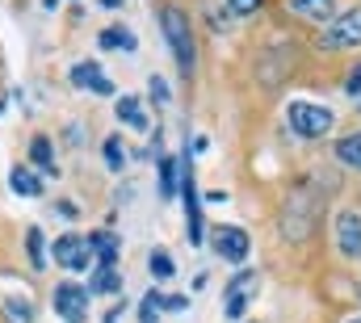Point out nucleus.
Instances as JSON below:
<instances>
[{
	"mask_svg": "<svg viewBox=\"0 0 361 323\" xmlns=\"http://www.w3.org/2000/svg\"><path fill=\"white\" fill-rule=\"evenodd\" d=\"M160 25H164V38H169L173 55H177L180 72L189 76V72H193V34H189V17L180 13L177 4H164V8H160Z\"/></svg>",
	"mask_w": 361,
	"mask_h": 323,
	"instance_id": "obj_1",
	"label": "nucleus"
},
{
	"mask_svg": "<svg viewBox=\"0 0 361 323\" xmlns=\"http://www.w3.org/2000/svg\"><path fill=\"white\" fill-rule=\"evenodd\" d=\"M290 126H294L302 139H324V135L332 130V114L319 109V105H311V101H294V105H290Z\"/></svg>",
	"mask_w": 361,
	"mask_h": 323,
	"instance_id": "obj_2",
	"label": "nucleus"
},
{
	"mask_svg": "<svg viewBox=\"0 0 361 323\" xmlns=\"http://www.w3.org/2000/svg\"><path fill=\"white\" fill-rule=\"evenodd\" d=\"M319 47L324 51H345V47H361V8H349V13H341L328 30H324V38H319Z\"/></svg>",
	"mask_w": 361,
	"mask_h": 323,
	"instance_id": "obj_3",
	"label": "nucleus"
},
{
	"mask_svg": "<svg viewBox=\"0 0 361 323\" xmlns=\"http://www.w3.org/2000/svg\"><path fill=\"white\" fill-rule=\"evenodd\" d=\"M55 311H59V319H68V323H85V315H89V290L72 286V281L55 286Z\"/></svg>",
	"mask_w": 361,
	"mask_h": 323,
	"instance_id": "obj_4",
	"label": "nucleus"
},
{
	"mask_svg": "<svg viewBox=\"0 0 361 323\" xmlns=\"http://www.w3.org/2000/svg\"><path fill=\"white\" fill-rule=\"evenodd\" d=\"M89 240H80V236H59L55 240V260L63 264V269H89Z\"/></svg>",
	"mask_w": 361,
	"mask_h": 323,
	"instance_id": "obj_5",
	"label": "nucleus"
},
{
	"mask_svg": "<svg viewBox=\"0 0 361 323\" xmlns=\"http://www.w3.org/2000/svg\"><path fill=\"white\" fill-rule=\"evenodd\" d=\"M336 243H341L345 256H361V219L353 210H345V214L336 219Z\"/></svg>",
	"mask_w": 361,
	"mask_h": 323,
	"instance_id": "obj_6",
	"label": "nucleus"
},
{
	"mask_svg": "<svg viewBox=\"0 0 361 323\" xmlns=\"http://www.w3.org/2000/svg\"><path fill=\"white\" fill-rule=\"evenodd\" d=\"M214 248H219V256H227V260H244V256H248V236H244L240 227H219V231H214Z\"/></svg>",
	"mask_w": 361,
	"mask_h": 323,
	"instance_id": "obj_7",
	"label": "nucleus"
},
{
	"mask_svg": "<svg viewBox=\"0 0 361 323\" xmlns=\"http://www.w3.org/2000/svg\"><path fill=\"white\" fill-rule=\"evenodd\" d=\"M72 84H76V88H92V92H101V97L114 92V84L101 76L97 63H76V68H72Z\"/></svg>",
	"mask_w": 361,
	"mask_h": 323,
	"instance_id": "obj_8",
	"label": "nucleus"
},
{
	"mask_svg": "<svg viewBox=\"0 0 361 323\" xmlns=\"http://www.w3.org/2000/svg\"><path fill=\"white\" fill-rule=\"evenodd\" d=\"M8 185H13V193H21V197H38V193H42V181H38L30 168H13Z\"/></svg>",
	"mask_w": 361,
	"mask_h": 323,
	"instance_id": "obj_9",
	"label": "nucleus"
},
{
	"mask_svg": "<svg viewBox=\"0 0 361 323\" xmlns=\"http://www.w3.org/2000/svg\"><path fill=\"white\" fill-rule=\"evenodd\" d=\"M89 252L101 256V269H114V256H118V240L109 236V231H97L89 240Z\"/></svg>",
	"mask_w": 361,
	"mask_h": 323,
	"instance_id": "obj_10",
	"label": "nucleus"
},
{
	"mask_svg": "<svg viewBox=\"0 0 361 323\" xmlns=\"http://www.w3.org/2000/svg\"><path fill=\"white\" fill-rule=\"evenodd\" d=\"M118 118H122L126 126H135V130H147V118H143V105H139L135 97H122V101H118Z\"/></svg>",
	"mask_w": 361,
	"mask_h": 323,
	"instance_id": "obj_11",
	"label": "nucleus"
},
{
	"mask_svg": "<svg viewBox=\"0 0 361 323\" xmlns=\"http://www.w3.org/2000/svg\"><path fill=\"white\" fill-rule=\"evenodd\" d=\"M290 8L311 17V21H328L332 17V0H290Z\"/></svg>",
	"mask_w": 361,
	"mask_h": 323,
	"instance_id": "obj_12",
	"label": "nucleus"
},
{
	"mask_svg": "<svg viewBox=\"0 0 361 323\" xmlns=\"http://www.w3.org/2000/svg\"><path fill=\"white\" fill-rule=\"evenodd\" d=\"M30 160L38 164V168H47V172H55V147H51V139L38 135V139L30 143Z\"/></svg>",
	"mask_w": 361,
	"mask_h": 323,
	"instance_id": "obj_13",
	"label": "nucleus"
},
{
	"mask_svg": "<svg viewBox=\"0 0 361 323\" xmlns=\"http://www.w3.org/2000/svg\"><path fill=\"white\" fill-rule=\"evenodd\" d=\"M101 47H105V51H118V47H122V51H135L139 42H135L130 30H101Z\"/></svg>",
	"mask_w": 361,
	"mask_h": 323,
	"instance_id": "obj_14",
	"label": "nucleus"
},
{
	"mask_svg": "<svg viewBox=\"0 0 361 323\" xmlns=\"http://www.w3.org/2000/svg\"><path fill=\"white\" fill-rule=\"evenodd\" d=\"M97 290V294H118L122 290V277L114 273V269H97V277H92V286H89V294Z\"/></svg>",
	"mask_w": 361,
	"mask_h": 323,
	"instance_id": "obj_15",
	"label": "nucleus"
},
{
	"mask_svg": "<svg viewBox=\"0 0 361 323\" xmlns=\"http://www.w3.org/2000/svg\"><path fill=\"white\" fill-rule=\"evenodd\" d=\"M336 156L349 164V168H361V135H349V139H341V143H336Z\"/></svg>",
	"mask_w": 361,
	"mask_h": 323,
	"instance_id": "obj_16",
	"label": "nucleus"
},
{
	"mask_svg": "<svg viewBox=\"0 0 361 323\" xmlns=\"http://www.w3.org/2000/svg\"><path fill=\"white\" fill-rule=\"evenodd\" d=\"M34 319V307L25 298H8L4 303V323H30Z\"/></svg>",
	"mask_w": 361,
	"mask_h": 323,
	"instance_id": "obj_17",
	"label": "nucleus"
},
{
	"mask_svg": "<svg viewBox=\"0 0 361 323\" xmlns=\"http://www.w3.org/2000/svg\"><path fill=\"white\" fill-rule=\"evenodd\" d=\"M177 160H164L160 164V193H164V197H173V193H177Z\"/></svg>",
	"mask_w": 361,
	"mask_h": 323,
	"instance_id": "obj_18",
	"label": "nucleus"
},
{
	"mask_svg": "<svg viewBox=\"0 0 361 323\" xmlns=\"http://www.w3.org/2000/svg\"><path fill=\"white\" fill-rule=\"evenodd\" d=\"M160 307H164V298H160L156 290H147V294H143V307H139V323H156Z\"/></svg>",
	"mask_w": 361,
	"mask_h": 323,
	"instance_id": "obj_19",
	"label": "nucleus"
},
{
	"mask_svg": "<svg viewBox=\"0 0 361 323\" xmlns=\"http://www.w3.org/2000/svg\"><path fill=\"white\" fill-rule=\"evenodd\" d=\"M252 286H257V273H240V277L227 286V303H231V298H244V303H248V290H252Z\"/></svg>",
	"mask_w": 361,
	"mask_h": 323,
	"instance_id": "obj_20",
	"label": "nucleus"
},
{
	"mask_svg": "<svg viewBox=\"0 0 361 323\" xmlns=\"http://www.w3.org/2000/svg\"><path fill=\"white\" fill-rule=\"evenodd\" d=\"M25 240H30V260H34V269H42V264H47V252H42V231H38V227H30V236H25Z\"/></svg>",
	"mask_w": 361,
	"mask_h": 323,
	"instance_id": "obj_21",
	"label": "nucleus"
},
{
	"mask_svg": "<svg viewBox=\"0 0 361 323\" xmlns=\"http://www.w3.org/2000/svg\"><path fill=\"white\" fill-rule=\"evenodd\" d=\"M152 273H156V277H173V256L152 252Z\"/></svg>",
	"mask_w": 361,
	"mask_h": 323,
	"instance_id": "obj_22",
	"label": "nucleus"
},
{
	"mask_svg": "<svg viewBox=\"0 0 361 323\" xmlns=\"http://www.w3.org/2000/svg\"><path fill=\"white\" fill-rule=\"evenodd\" d=\"M122 160H126V156H122V143H118V139H105V164H109V168H122Z\"/></svg>",
	"mask_w": 361,
	"mask_h": 323,
	"instance_id": "obj_23",
	"label": "nucleus"
},
{
	"mask_svg": "<svg viewBox=\"0 0 361 323\" xmlns=\"http://www.w3.org/2000/svg\"><path fill=\"white\" fill-rule=\"evenodd\" d=\"M227 8H231L235 17H248V13H257V8H261V0H227Z\"/></svg>",
	"mask_w": 361,
	"mask_h": 323,
	"instance_id": "obj_24",
	"label": "nucleus"
},
{
	"mask_svg": "<svg viewBox=\"0 0 361 323\" xmlns=\"http://www.w3.org/2000/svg\"><path fill=\"white\" fill-rule=\"evenodd\" d=\"M345 92H349V97H361V63L353 68V72H349V80H345Z\"/></svg>",
	"mask_w": 361,
	"mask_h": 323,
	"instance_id": "obj_25",
	"label": "nucleus"
},
{
	"mask_svg": "<svg viewBox=\"0 0 361 323\" xmlns=\"http://www.w3.org/2000/svg\"><path fill=\"white\" fill-rule=\"evenodd\" d=\"M147 88H152V97H156V101H169V84L160 80V76H152V80H147Z\"/></svg>",
	"mask_w": 361,
	"mask_h": 323,
	"instance_id": "obj_26",
	"label": "nucleus"
},
{
	"mask_svg": "<svg viewBox=\"0 0 361 323\" xmlns=\"http://www.w3.org/2000/svg\"><path fill=\"white\" fill-rule=\"evenodd\" d=\"M164 307H169V311H185L189 298H185V294H173V298H164Z\"/></svg>",
	"mask_w": 361,
	"mask_h": 323,
	"instance_id": "obj_27",
	"label": "nucleus"
},
{
	"mask_svg": "<svg viewBox=\"0 0 361 323\" xmlns=\"http://www.w3.org/2000/svg\"><path fill=\"white\" fill-rule=\"evenodd\" d=\"M55 210H59V214H63V219H76V214H80V210H76V202H59V206H55Z\"/></svg>",
	"mask_w": 361,
	"mask_h": 323,
	"instance_id": "obj_28",
	"label": "nucleus"
},
{
	"mask_svg": "<svg viewBox=\"0 0 361 323\" xmlns=\"http://www.w3.org/2000/svg\"><path fill=\"white\" fill-rule=\"evenodd\" d=\"M101 4H105V8H118V4H122V0H101Z\"/></svg>",
	"mask_w": 361,
	"mask_h": 323,
	"instance_id": "obj_29",
	"label": "nucleus"
},
{
	"mask_svg": "<svg viewBox=\"0 0 361 323\" xmlns=\"http://www.w3.org/2000/svg\"><path fill=\"white\" fill-rule=\"evenodd\" d=\"M353 323H361V319H353Z\"/></svg>",
	"mask_w": 361,
	"mask_h": 323,
	"instance_id": "obj_30",
	"label": "nucleus"
}]
</instances>
